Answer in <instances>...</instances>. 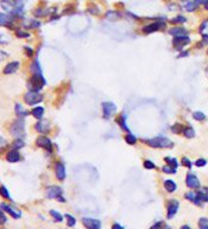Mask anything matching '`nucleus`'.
Listing matches in <instances>:
<instances>
[{
	"instance_id": "nucleus-50",
	"label": "nucleus",
	"mask_w": 208,
	"mask_h": 229,
	"mask_svg": "<svg viewBox=\"0 0 208 229\" xmlns=\"http://www.w3.org/2000/svg\"><path fill=\"white\" fill-rule=\"evenodd\" d=\"M182 163L184 165V166H187V167H192V162H190V160H189L188 158H182Z\"/></svg>"
},
{
	"instance_id": "nucleus-36",
	"label": "nucleus",
	"mask_w": 208,
	"mask_h": 229,
	"mask_svg": "<svg viewBox=\"0 0 208 229\" xmlns=\"http://www.w3.org/2000/svg\"><path fill=\"white\" fill-rule=\"evenodd\" d=\"M186 22H187V18L183 17V16H177V17H175V18L170 20V23H173V24H182V23H186Z\"/></svg>"
},
{
	"instance_id": "nucleus-37",
	"label": "nucleus",
	"mask_w": 208,
	"mask_h": 229,
	"mask_svg": "<svg viewBox=\"0 0 208 229\" xmlns=\"http://www.w3.org/2000/svg\"><path fill=\"white\" fill-rule=\"evenodd\" d=\"M164 160L168 162L169 166H171V167H174V168H177V166H178V161H177L175 158H169V156H167Z\"/></svg>"
},
{
	"instance_id": "nucleus-27",
	"label": "nucleus",
	"mask_w": 208,
	"mask_h": 229,
	"mask_svg": "<svg viewBox=\"0 0 208 229\" xmlns=\"http://www.w3.org/2000/svg\"><path fill=\"white\" fill-rule=\"evenodd\" d=\"M106 17H107L108 20H118L119 18L121 17V14L119 12H117V11H108L107 14H106Z\"/></svg>"
},
{
	"instance_id": "nucleus-13",
	"label": "nucleus",
	"mask_w": 208,
	"mask_h": 229,
	"mask_svg": "<svg viewBox=\"0 0 208 229\" xmlns=\"http://www.w3.org/2000/svg\"><path fill=\"white\" fill-rule=\"evenodd\" d=\"M186 184L187 186L190 189H199L200 188V182H199V178L193 173H188L187 178H186Z\"/></svg>"
},
{
	"instance_id": "nucleus-20",
	"label": "nucleus",
	"mask_w": 208,
	"mask_h": 229,
	"mask_svg": "<svg viewBox=\"0 0 208 229\" xmlns=\"http://www.w3.org/2000/svg\"><path fill=\"white\" fill-rule=\"evenodd\" d=\"M14 19H12L10 16H7L5 13H0V27H13L12 25V22Z\"/></svg>"
},
{
	"instance_id": "nucleus-34",
	"label": "nucleus",
	"mask_w": 208,
	"mask_h": 229,
	"mask_svg": "<svg viewBox=\"0 0 208 229\" xmlns=\"http://www.w3.org/2000/svg\"><path fill=\"white\" fill-rule=\"evenodd\" d=\"M193 117H194V119H196V121L199 122H202L206 119V114H203V112H201V111H195L194 114H193Z\"/></svg>"
},
{
	"instance_id": "nucleus-28",
	"label": "nucleus",
	"mask_w": 208,
	"mask_h": 229,
	"mask_svg": "<svg viewBox=\"0 0 208 229\" xmlns=\"http://www.w3.org/2000/svg\"><path fill=\"white\" fill-rule=\"evenodd\" d=\"M125 141L127 144H131V146H133L137 143V137L134 136L133 134H131V133H127V134L125 135Z\"/></svg>"
},
{
	"instance_id": "nucleus-51",
	"label": "nucleus",
	"mask_w": 208,
	"mask_h": 229,
	"mask_svg": "<svg viewBox=\"0 0 208 229\" xmlns=\"http://www.w3.org/2000/svg\"><path fill=\"white\" fill-rule=\"evenodd\" d=\"M24 50H25V54H26L29 57H31V56L34 55V50H32L30 47H24Z\"/></svg>"
},
{
	"instance_id": "nucleus-15",
	"label": "nucleus",
	"mask_w": 208,
	"mask_h": 229,
	"mask_svg": "<svg viewBox=\"0 0 208 229\" xmlns=\"http://www.w3.org/2000/svg\"><path fill=\"white\" fill-rule=\"evenodd\" d=\"M0 209L4 210V211H6L7 214L10 216H12L13 218H19L20 216H21V212H20L19 210L17 209H13L11 205H8V204H5V203H2V204H0Z\"/></svg>"
},
{
	"instance_id": "nucleus-57",
	"label": "nucleus",
	"mask_w": 208,
	"mask_h": 229,
	"mask_svg": "<svg viewBox=\"0 0 208 229\" xmlns=\"http://www.w3.org/2000/svg\"><path fill=\"white\" fill-rule=\"evenodd\" d=\"M181 229H190V227H189V226H182Z\"/></svg>"
},
{
	"instance_id": "nucleus-40",
	"label": "nucleus",
	"mask_w": 208,
	"mask_h": 229,
	"mask_svg": "<svg viewBox=\"0 0 208 229\" xmlns=\"http://www.w3.org/2000/svg\"><path fill=\"white\" fill-rule=\"evenodd\" d=\"M66 218H67V223L69 227H74L75 223H76V220H75L74 216L69 215V214H66Z\"/></svg>"
},
{
	"instance_id": "nucleus-19",
	"label": "nucleus",
	"mask_w": 208,
	"mask_h": 229,
	"mask_svg": "<svg viewBox=\"0 0 208 229\" xmlns=\"http://www.w3.org/2000/svg\"><path fill=\"white\" fill-rule=\"evenodd\" d=\"M6 160L8 162H11V163L18 162L20 160L19 150H17V149H12V150H10V152L6 154Z\"/></svg>"
},
{
	"instance_id": "nucleus-30",
	"label": "nucleus",
	"mask_w": 208,
	"mask_h": 229,
	"mask_svg": "<svg viewBox=\"0 0 208 229\" xmlns=\"http://www.w3.org/2000/svg\"><path fill=\"white\" fill-rule=\"evenodd\" d=\"M199 192V197H200V199H201V202H208V189L207 188H205V189H202L201 191H197Z\"/></svg>"
},
{
	"instance_id": "nucleus-21",
	"label": "nucleus",
	"mask_w": 208,
	"mask_h": 229,
	"mask_svg": "<svg viewBox=\"0 0 208 229\" xmlns=\"http://www.w3.org/2000/svg\"><path fill=\"white\" fill-rule=\"evenodd\" d=\"M187 199H189V201H192V202L194 203V204H196V205H201L202 202L201 199H200V197H199V192H188V193H186V196H184Z\"/></svg>"
},
{
	"instance_id": "nucleus-29",
	"label": "nucleus",
	"mask_w": 208,
	"mask_h": 229,
	"mask_svg": "<svg viewBox=\"0 0 208 229\" xmlns=\"http://www.w3.org/2000/svg\"><path fill=\"white\" fill-rule=\"evenodd\" d=\"M40 27V22L36 19H31L29 20V23H25V27L27 29H37V27Z\"/></svg>"
},
{
	"instance_id": "nucleus-12",
	"label": "nucleus",
	"mask_w": 208,
	"mask_h": 229,
	"mask_svg": "<svg viewBox=\"0 0 208 229\" xmlns=\"http://www.w3.org/2000/svg\"><path fill=\"white\" fill-rule=\"evenodd\" d=\"M55 174H56V178L60 180V182H63L66 179V166L63 165V162H56L55 165Z\"/></svg>"
},
{
	"instance_id": "nucleus-59",
	"label": "nucleus",
	"mask_w": 208,
	"mask_h": 229,
	"mask_svg": "<svg viewBox=\"0 0 208 229\" xmlns=\"http://www.w3.org/2000/svg\"><path fill=\"white\" fill-rule=\"evenodd\" d=\"M206 72H207V75H208V68H207V71H206Z\"/></svg>"
},
{
	"instance_id": "nucleus-31",
	"label": "nucleus",
	"mask_w": 208,
	"mask_h": 229,
	"mask_svg": "<svg viewBox=\"0 0 208 229\" xmlns=\"http://www.w3.org/2000/svg\"><path fill=\"white\" fill-rule=\"evenodd\" d=\"M24 146H25V143L23 141V139H16L14 142L12 143V148L17 149V150H19L20 148H23Z\"/></svg>"
},
{
	"instance_id": "nucleus-3",
	"label": "nucleus",
	"mask_w": 208,
	"mask_h": 229,
	"mask_svg": "<svg viewBox=\"0 0 208 229\" xmlns=\"http://www.w3.org/2000/svg\"><path fill=\"white\" fill-rule=\"evenodd\" d=\"M45 84H47V80L44 79L43 73L42 74H32L31 79L29 80V87L34 91H40L45 86Z\"/></svg>"
},
{
	"instance_id": "nucleus-8",
	"label": "nucleus",
	"mask_w": 208,
	"mask_h": 229,
	"mask_svg": "<svg viewBox=\"0 0 208 229\" xmlns=\"http://www.w3.org/2000/svg\"><path fill=\"white\" fill-rule=\"evenodd\" d=\"M189 43H190V38H189V36H180V37H174V40H173V46H174L175 49H180L181 50L183 47H186V46H188Z\"/></svg>"
},
{
	"instance_id": "nucleus-7",
	"label": "nucleus",
	"mask_w": 208,
	"mask_h": 229,
	"mask_svg": "<svg viewBox=\"0 0 208 229\" xmlns=\"http://www.w3.org/2000/svg\"><path fill=\"white\" fill-rule=\"evenodd\" d=\"M36 143H37L38 147L47 150L48 154H53V143H51V141L48 139L47 136H39L36 140Z\"/></svg>"
},
{
	"instance_id": "nucleus-10",
	"label": "nucleus",
	"mask_w": 208,
	"mask_h": 229,
	"mask_svg": "<svg viewBox=\"0 0 208 229\" xmlns=\"http://www.w3.org/2000/svg\"><path fill=\"white\" fill-rule=\"evenodd\" d=\"M62 193H63V190L61 189L60 186H56V185L49 186L47 189L48 198H56V199H58L61 196H62Z\"/></svg>"
},
{
	"instance_id": "nucleus-26",
	"label": "nucleus",
	"mask_w": 208,
	"mask_h": 229,
	"mask_svg": "<svg viewBox=\"0 0 208 229\" xmlns=\"http://www.w3.org/2000/svg\"><path fill=\"white\" fill-rule=\"evenodd\" d=\"M31 72H32V74H42V68H40L39 62L37 59L34 60V62L31 63Z\"/></svg>"
},
{
	"instance_id": "nucleus-22",
	"label": "nucleus",
	"mask_w": 208,
	"mask_h": 229,
	"mask_svg": "<svg viewBox=\"0 0 208 229\" xmlns=\"http://www.w3.org/2000/svg\"><path fill=\"white\" fill-rule=\"evenodd\" d=\"M117 123L119 124V127H120L124 131H126V133H130V129L126 125V116L125 114H121L119 117H118V119H117Z\"/></svg>"
},
{
	"instance_id": "nucleus-49",
	"label": "nucleus",
	"mask_w": 208,
	"mask_h": 229,
	"mask_svg": "<svg viewBox=\"0 0 208 229\" xmlns=\"http://www.w3.org/2000/svg\"><path fill=\"white\" fill-rule=\"evenodd\" d=\"M7 57H8V53H6V51H4V50H1L0 49V62L4 60H6Z\"/></svg>"
},
{
	"instance_id": "nucleus-16",
	"label": "nucleus",
	"mask_w": 208,
	"mask_h": 229,
	"mask_svg": "<svg viewBox=\"0 0 208 229\" xmlns=\"http://www.w3.org/2000/svg\"><path fill=\"white\" fill-rule=\"evenodd\" d=\"M19 66L20 63L18 62V61H12V62H8L6 66H5V68H4V74H13V73H16L18 69H19Z\"/></svg>"
},
{
	"instance_id": "nucleus-9",
	"label": "nucleus",
	"mask_w": 208,
	"mask_h": 229,
	"mask_svg": "<svg viewBox=\"0 0 208 229\" xmlns=\"http://www.w3.org/2000/svg\"><path fill=\"white\" fill-rule=\"evenodd\" d=\"M82 223L87 229H101V222L96 218H90V217H83Z\"/></svg>"
},
{
	"instance_id": "nucleus-53",
	"label": "nucleus",
	"mask_w": 208,
	"mask_h": 229,
	"mask_svg": "<svg viewBox=\"0 0 208 229\" xmlns=\"http://www.w3.org/2000/svg\"><path fill=\"white\" fill-rule=\"evenodd\" d=\"M202 43L208 44V35H202Z\"/></svg>"
},
{
	"instance_id": "nucleus-24",
	"label": "nucleus",
	"mask_w": 208,
	"mask_h": 229,
	"mask_svg": "<svg viewBox=\"0 0 208 229\" xmlns=\"http://www.w3.org/2000/svg\"><path fill=\"white\" fill-rule=\"evenodd\" d=\"M14 110H16V114L18 117H21V118H24V117H26L27 114H29V111L25 110V109L23 108V105H20V104H16V106H14Z\"/></svg>"
},
{
	"instance_id": "nucleus-47",
	"label": "nucleus",
	"mask_w": 208,
	"mask_h": 229,
	"mask_svg": "<svg viewBox=\"0 0 208 229\" xmlns=\"http://www.w3.org/2000/svg\"><path fill=\"white\" fill-rule=\"evenodd\" d=\"M7 144H8V143H7L6 140H5L4 137H1V136H0V150H2V149L6 148Z\"/></svg>"
},
{
	"instance_id": "nucleus-46",
	"label": "nucleus",
	"mask_w": 208,
	"mask_h": 229,
	"mask_svg": "<svg viewBox=\"0 0 208 229\" xmlns=\"http://www.w3.org/2000/svg\"><path fill=\"white\" fill-rule=\"evenodd\" d=\"M7 222V217L4 214V211L0 209V224H5Z\"/></svg>"
},
{
	"instance_id": "nucleus-23",
	"label": "nucleus",
	"mask_w": 208,
	"mask_h": 229,
	"mask_svg": "<svg viewBox=\"0 0 208 229\" xmlns=\"http://www.w3.org/2000/svg\"><path fill=\"white\" fill-rule=\"evenodd\" d=\"M31 114L34 116L35 118H37V119L39 121V119L43 118V116H44V109L42 108V106H36V108L32 109Z\"/></svg>"
},
{
	"instance_id": "nucleus-38",
	"label": "nucleus",
	"mask_w": 208,
	"mask_h": 229,
	"mask_svg": "<svg viewBox=\"0 0 208 229\" xmlns=\"http://www.w3.org/2000/svg\"><path fill=\"white\" fill-rule=\"evenodd\" d=\"M50 215L53 216L55 218V221H57V222H62L63 221V216L61 215L60 212L55 211V210H50Z\"/></svg>"
},
{
	"instance_id": "nucleus-17",
	"label": "nucleus",
	"mask_w": 208,
	"mask_h": 229,
	"mask_svg": "<svg viewBox=\"0 0 208 229\" xmlns=\"http://www.w3.org/2000/svg\"><path fill=\"white\" fill-rule=\"evenodd\" d=\"M181 6L184 11L187 12H194L195 10L199 7V5L195 2L194 0H182L181 1Z\"/></svg>"
},
{
	"instance_id": "nucleus-56",
	"label": "nucleus",
	"mask_w": 208,
	"mask_h": 229,
	"mask_svg": "<svg viewBox=\"0 0 208 229\" xmlns=\"http://www.w3.org/2000/svg\"><path fill=\"white\" fill-rule=\"evenodd\" d=\"M112 229H124L121 227L120 224H118V223H114L113 226H112Z\"/></svg>"
},
{
	"instance_id": "nucleus-1",
	"label": "nucleus",
	"mask_w": 208,
	"mask_h": 229,
	"mask_svg": "<svg viewBox=\"0 0 208 229\" xmlns=\"http://www.w3.org/2000/svg\"><path fill=\"white\" fill-rule=\"evenodd\" d=\"M146 144L152 147V148H171L174 144L171 140H169L168 137L165 136H157V137H154V139H150V140H145Z\"/></svg>"
},
{
	"instance_id": "nucleus-41",
	"label": "nucleus",
	"mask_w": 208,
	"mask_h": 229,
	"mask_svg": "<svg viewBox=\"0 0 208 229\" xmlns=\"http://www.w3.org/2000/svg\"><path fill=\"white\" fill-rule=\"evenodd\" d=\"M16 35L18 38H29L30 37V34L26 31H23V30H16Z\"/></svg>"
},
{
	"instance_id": "nucleus-58",
	"label": "nucleus",
	"mask_w": 208,
	"mask_h": 229,
	"mask_svg": "<svg viewBox=\"0 0 208 229\" xmlns=\"http://www.w3.org/2000/svg\"><path fill=\"white\" fill-rule=\"evenodd\" d=\"M205 7H206V8H207V10H208V1H207V2H206V4H205Z\"/></svg>"
},
{
	"instance_id": "nucleus-44",
	"label": "nucleus",
	"mask_w": 208,
	"mask_h": 229,
	"mask_svg": "<svg viewBox=\"0 0 208 229\" xmlns=\"http://www.w3.org/2000/svg\"><path fill=\"white\" fill-rule=\"evenodd\" d=\"M162 228H164V229H170V227L169 226H165L163 222H157V223H155L154 226L151 227V229H162Z\"/></svg>"
},
{
	"instance_id": "nucleus-39",
	"label": "nucleus",
	"mask_w": 208,
	"mask_h": 229,
	"mask_svg": "<svg viewBox=\"0 0 208 229\" xmlns=\"http://www.w3.org/2000/svg\"><path fill=\"white\" fill-rule=\"evenodd\" d=\"M162 171H163L164 173H167V174H175V173H176V168L171 167V166H169V165H165V166H163Z\"/></svg>"
},
{
	"instance_id": "nucleus-33",
	"label": "nucleus",
	"mask_w": 208,
	"mask_h": 229,
	"mask_svg": "<svg viewBox=\"0 0 208 229\" xmlns=\"http://www.w3.org/2000/svg\"><path fill=\"white\" fill-rule=\"evenodd\" d=\"M170 130L174 133V134H180V133H183V125L182 124H178V123H176V124H174L171 128H170Z\"/></svg>"
},
{
	"instance_id": "nucleus-2",
	"label": "nucleus",
	"mask_w": 208,
	"mask_h": 229,
	"mask_svg": "<svg viewBox=\"0 0 208 229\" xmlns=\"http://www.w3.org/2000/svg\"><path fill=\"white\" fill-rule=\"evenodd\" d=\"M11 134L16 139H24L25 137V121H24V118L18 117V119H16L12 123Z\"/></svg>"
},
{
	"instance_id": "nucleus-54",
	"label": "nucleus",
	"mask_w": 208,
	"mask_h": 229,
	"mask_svg": "<svg viewBox=\"0 0 208 229\" xmlns=\"http://www.w3.org/2000/svg\"><path fill=\"white\" fill-rule=\"evenodd\" d=\"M194 1L196 2V4H197V5H199V6H200V5H205L208 0H194Z\"/></svg>"
},
{
	"instance_id": "nucleus-45",
	"label": "nucleus",
	"mask_w": 208,
	"mask_h": 229,
	"mask_svg": "<svg viewBox=\"0 0 208 229\" xmlns=\"http://www.w3.org/2000/svg\"><path fill=\"white\" fill-rule=\"evenodd\" d=\"M156 166H155V163L152 161H150V160H145L144 161V168L146 169H154Z\"/></svg>"
},
{
	"instance_id": "nucleus-5",
	"label": "nucleus",
	"mask_w": 208,
	"mask_h": 229,
	"mask_svg": "<svg viewBox=\"0 0 208 229\" xmlns=\"http://www.w3.org/2000/svg\"><path fill=\"white\" fill-rule=\"evenodd\" d=\"M102 108V116L105 119H109L115 112H117V106L114 105L112 101H105L101 104Z\"/></svg>"
},
{
	"instance_id": "nucleus-18",
	"label": "nucleus",
	"mask_w": 208,
	"mask_h": 229,
	"mask_svg": "<svg viewBox=\"0 0 208 229\" xmlns=\"http://www.w3.org/2000/svg\"><path fill=\"white\" fill-rule=\"evenodd\" d=\"M169 34L174 37H180V36H188L189 32L188 30H186L184 27H171L169 30Z\"/></svg>"
},
{
	"instance_id": "nucleus-6",
	"label": "nucleus",
	"mask_w": 208,
	"mask_h": 229,
	"mask_svg": "<svg viewBox=\"0 0 208 229\" xmlns=\"http://www.w3.org/2000/svg\"><path fill=\"white\" fill-rule=\"evenodd\" d=\"M165 27V22L164 19L162 20H157V22H154L149 25H145L143 27V32L144 34H151V32H156L158 30H163Z\"/></svg>"
},
{
	"instance_id": "nucleus-43",
	"label": "nucleus",
	"mask_w": 208,
	"mask_h": 229,
	"mask_svg": "<svg viewBox=\"0 0 208 229\" xmlns=\"http://www.w3.org/2000/svg\"><path fill=\"white\" fill-rule=\"evenodd\" d=\"M199 226H200V228L201 229H208V220L207 218H205V217H202L199 220Z\"/></svg>"
},
{
	"instance_id": "nucleus-14",
	"label": "nucleus",
	"mask_w": 208,
	"mask_h": 229,
	"mask_svg": "<svg viewBox=\"0 0 208 229\" xmlns=\"http://www.w3.org/2000/svg\"><path fill=\"white\" fill-rule=\"evenodd\" d=\"M178 208H180V202L176 199H170L168 203V218H173L176 215Z\"/></svg>"
},
{
	"instance_id": "nucleus-25",
	"label": "nucleus",
	"mask_w": 208,
	"mask_h": 229,
	"mask_svg": "<svg viewBox=\"0 0 208 229\" xmlns=\"http://www.w3.org/2000/svg\"><path fill=\"white\" fill-rule=\"evenodd\" d=\"M176 184H175L174 180H171V179H167V180H164V189L167 190L168 192H174L175 190H176Z\"/></svg>"
},
{
	"instance_id": "nucleus-35",
	"label": "nucleus",
	"mask_w": 208,
	"mask_h": 229,
	"mask_svg": "<svg viewBox=\"0 0 208 229\" xmlns=\"http://www.w3.org/2000/svg\"><path fill=\"white\" fill-rule=\"evenodd\" d=\"M0 196H2L4 198H6V199H10V201L12 199V198H11V196H10V192H8V190H7L6 188L4 186V185H1V186H0Z\"/></svg>"
},
{
	"instance_id": "nucleus-55",
	"label": "nucleus",
	"mask_w": 208,
	"mask_h": 229,
	"mask_svg": "<svg viewBox=\"0 0 208 229\" xmlns=\"http://www.w3.org/2000/svg\"><path fill=\"white\" fill-rule=\"evenodd\" d=\"M189 55V51H181L180 54H178V57H186V56H188Z\"/></svg>"
},
{
	"instance_id": "nucleus-32",
	"label": "nucleus",
	"mask_w": 208,
	"mask_h": 229,
	"mask_svg": "<svg viewBox=\"0 0 208 229\" xmlns=\"http://www.w3.org/2000/svg\"><path fill=\"white\" fill-rule=\"evenodd\" d=\"M183 135L187 137V139H193L195 136V130L192 127H188V128H184L183 130Z\"/></svg>"
},
{
	"instance_id": "nucleus-52",
	"label": "nucleus",
	"mask_w": 208,
	"mask_h": 229,
	"mask_svg": "<svg viewBox=\"0 0 208 229\" xmlns=\"http://www.w3.org/2000/svg\"><path fill=\"white\" fill-rule=\"evenodd\" d=\"M7 42H8V38H6V36L0 35V44H6Z\"/></svg>"
},
{
	"instance_id": "nucleus-42",
	"label": "nucleus",
	"mask_w": 208,
	"mask_h": 229,
	"mask_svg": "<svg viewBox=\"0 0 208 229\" xmlns=\"http://www.w3.org/2000/svg\"><path fill=\"white\" fill-rule=\"evenodd\" d=\"M88 12L92 14H94V16H99L100 14V10H99V7L95 6V5H92V6L88 7Z\"/></svg>"
},
{
	"instance_id": "nucleus-48",
	"label": "nucleus",
	"mask_w": 208,
	"mask_h": 229,
	"mask_svg": "<svg viewBox=\"0 0 208 229\" xmlns=\"http://www.w3.org/2000/svg\"><path fill=\"white\" fill-rule=\"evenodd\" d=\"M206 163H207V161H206L205 159H197V160H196V162H195V165H196L197 167H202V166H206Z\"/></svg>"
},
{
	"instance_id": "nucleus-11",
	"label": "nucleus",
	"mask_w": 208,
	"mask_h": 229,
	"mask_svg": "<svg viewBox=\"0 0 208 229\" xmlns=\"http://www.w3.org/2000/svg\"><path fill=\"white\" fill-rule=\"evenodd\" d=\"M50 122L49 121H45V119H39V121L36 123V125H35V129L39 133V134H47L49 133V130H50Z\"/></svg>"
},
{
	"instance_id": "nucleus-4",
	"label": "nucleus",
	"mask_w": 208,
	"mask_h": 229,
	"mask_svg": "<svg viewBox=\"0 0 208 229\" xmlns=\"http://www.w3.org/2000/svg\"><path fill=\"white\" fill-rule=\"evenodd\" d=\"M43 100V95L39 93V91H34V90H30L29 92L25 93L24 95V101L26 103L27 105H37L39 104L40 101Z\"/></svg>"
}]
</instances>
